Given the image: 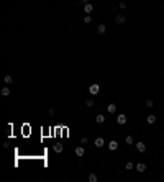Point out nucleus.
<instances>
[{
  "mask_svg": "<svg viewBox=\"0 0 164 182\" xmlns=\"http://www.w3.org/2000/svg\"><path fill=\"white\" fill-rule=\"evenodd\" d=\"M89 92L92 95H97L98 92H100V87H98V84H92L90 87H89Z\"/></svg>",
  "mask_w": 164,
  "mask_h": 182,
  "instance_id": "1",
  "label": "nucleus"
},
{
  "mask_svg": "<svg viewBox=\"0 0 164 182\" xmlns=\"http://www.w3.org/2000/svg\"><path fill=\"white\" fill-rule=\"evenodd\" d=\"M115 22L118 23V25H123V23H125V22H126V18H125V15H121V13H120V15H117V17H115Z\"/></svg>",
  "mask_w": 164,
  "mask_h": 182,
  "instance_id": "2",
  "label": "nucleus"
},
{
  "mask_svg": "<svg viewBox=\"0 0 164 182\" xmlns=\"http://www.w3.org/2000/svg\"><path fill=\"white\" fill-rule=\"evenodd\" d=\"M136 149L140 151V153H144V151H146V144L143 143V141H138V143H136Z\"/></svg>",
  "mask_w": 164,
  "mask_h": 182,
  "instance_id": "3",
  "label": "nucleus"
},
{
  "mask_svg": "<svg viewBox=\"0 0 164 182\" xmlns=\"http://www.w3.org/2000/svg\"><path fill=\"white\" fill-rule=\"evenodd\" d=\"M117 121H118V125H125V123H126V115L120 113V115L117 116Z\"/></svg>",
  "mask_w": 164,
  "mask_h": 182,
  "instance_id": "4",
  "label": "nucleus"
},
{
  "mask_svg": "<svg viewBox=\"0 0 164 182\" xmlns=\"http://www.w3.org/2000/svg\"><path fill=\"white\" fill-rule=\"evenodd\" d=\"M108 149H110V151H115V149H118V143H117L115 139H112V141L108 143Z\"/></svg>",
  "mask_w": 164,
  "mask_h": 182,
  "instance_id": "5",
  "label": "nucleus"
},
{
  "mask_svg": "<svg viewBox=\"0 0 164 182\" xmlns=\"http://www.w3.org/2000/svg\"><path fill=\"white\" fill-rule=\"evenodd\" d=\"M105 31H107V26H105L104 23H102V25H98V26H97V33H98V34H104Z\"/></svg>",
  "mask_w": 164,
  "mask_h": 182,
  "instance_id": "6",
  "label": "nucleus"
},
{
  "mask_svg": "<svg viewBox=\"0 0 164 182\" xmlns=\"http://www.w3.org/2000/svg\"><path fill=\"white\" fill-rule=\"evenodd\" d=\"M104 144H105V139L104 138H97V139H95V146H97V148H102Z\"/></svg>",
  "mask_w": 164,
  "mask_h": 182,
  "instance_id": "7",
  "label": "nucleus"
},
{
  "mask_svg": "<svg viewBox=\"0 0 164 182\" xmlns=\"http://www.w3.org/2000/svg\"><path fill=\"white\" fill-rule=\"evenodd\" d=\"M135 167H136V171H140V172H144V171H146V164H143V162L136 164Z\"/></svg>",
  "mask_w": 164,
  "mask_h": 182,
  "instance_id": "8",
  "label": "nucleus"
},
{
  "mask_svg": "<svg viewBox=\"0 0 164 182\" xmlns=\"http://www.w3.org/2000/svg\"><path fill=\"white\" fill-rule=\"evenodd\" d=\"M92 10H94V5H92V3H85V5H84V11H85V13H90Z\"/></svg>",
  "mask_w": 164,
  "mask_h": 182,
  "instance_id": "9",
  "label": "nucleus"
},
{
  "mask_svg": "<svg viewBox=\"0 0 164 182\" xmlns=\"http://www.w3.org/2000/svg\"><path fill=\"white\" fill-rule=\"evenodd\" d=\"M107 110H108V113H115V112H117V105H115V103H110L108 107H107Z\"/></svg>",
  "mask_w": 164,
  "mask_h": 182,
  "instance_id": "10",
  "label": "nucleus"
},
{
  "mask_svg": "<svg viewBox=\"0 0 164 182\" xmlns=\"http://www.w3.org/2000/svg\"><path fill=\"white\" fill-rule=\"evenodd\" d=\"M95 121H97V123H104V121H105V116L102 115V113H98V115L95 116Z\"/></svg>",
  "mask_w": 164,
  "mask_h": 182,
  "instance_id": "11",
  "label": "nucleus"
},
{
  "mask_svg": "<svg viewBox=\"0 0 164 182\" xmlns=\"http://www.w3.org/2000/svg\"><path fill=\"white\" fill-rule=\"evenodd\" d=\"M84 153H85V149L82 148V146H79V148H76V154H77V156H84Z\"/></svg>",
  "mask_w": 164,
  "mask_h": 182,
  "instance_id": "12",
  "label": "nucleus"
},
{
  "mask_svg": "<svg viewBox=\"0 0 164 182\" xmlns=\"http://www.w3.org/2000/svg\"><path fill=\"white\" fill-rule=\"evenodd\" d=\"M62 148H64L62 144H54V146H53V149H54L56 153H62Z\"/></svg>",
  "mask_w": 164,
  "mask_h": 182,
  "instance_id": "13",
  "label": "nucleus"
},
{
  "mask_svg": "<svg viewBox=\"0 0 164 182\" xmlns=\"http://www.w3.org/2000/svg\"><path fill=\"white\" fill-rule=\"evenodd\" d=\"M0 94L3 95V97H7V95L10 94V89H8V87H3V89H2V90H0Z\"/></svg>",
  "mask_w": 164,
  "mask_h": 182,
  "instance_id": "14",
  "label": "nucleus"
},
{
  "mask_svg": "<svg viewBox=\"0 0 164 182\" xmlns=\"http://www.w3.org/2000/svg\"><path fill=\"white\" fill-rule=\"evenodd\" d=\"M146 121H148V123H154V121H156V116H154V115H149V116L146 118Z\"/></svg>",
  "mask_w": 164,
  "mask_h": 182,
  "instance_id": "15",
  "label": "nucleus"
},
{
  "mask_svg": "<svg viewBox=\"0 0 164 182\" xmlns=\"http://www.w3.org/2000/svg\"><path fill=\"white\" fill-rule=\"evenodd\" d=\"M3 80H5V84H12V82H13L12 76H5V77H3Z\"/></svg>",
  "mask_w": 164,
  "mask_h": 182,
  "instance_id": "16",
  "label": "nucleus"
},
{
  "mask_svg": "<svg viewBox=\"0 0 164 182\" xmlns=\"http://www.w3.org/2000/svg\"><path fill=\"white\" fill-rule=\"evenodd\" d=\"M133 143H135L133 136H130V135H128V136H126V144H133Z\"/></svg>",
  "mask_w": 164,
  "mask_h": 182,
  "instance_id": "17",
  "label": "nucleus"
},
{
  "mask_svg": "<svg viewBox=\"0 0 164 182\" xmlns=\"http://www.w3.org/2000/svg\"><path fill=\"white\" fill-rule=\"evenodd\" d=\"M89 181H90V182H97V176H95V174H89Z\"/></svg>",
  "mask_w": 164,
  "mask_h": 182,
  "instance_id": "18",
  "label": "nucleus"
},
{
  "mask_svg": "<svg viewBox=\"0 0 164 182\" xmlns=\"http://www.w3.org/2000/svg\"><path fill=\"white\" fill-rule=\"evenodd\" d=\"M85 107H89V108L94 107V100H85Z\"/></svg>",
  "mask_w": 164,
  "mask_h": 182,
  "instance_id": "19",
  "label": "nucleus"
},
{
  "mask_svg": "<svg viewBox=\"0 0 164 182\" xmlns=\"http://www.w3.org/2000/svg\"><path fill=\"white\" fill-rule=\"evenodd\" d=\"M126 171H130V169H133V167H135V166H133V162H126Z\"/></svg>",
  "mask_w": 164,
  "mask_h": 182,
  "instance_id": "20",
  "label": "nucleus"
},
{
  "mask_svg": "<svg viewBox=\"0 0 164 182\" xmlns=\"http://www.w3.org/2000/svg\"><path fill=\"white\" fill-rule=\"evenodd\" d=\"M153 100H151V99H149V100H146V107H148V108H151V107H153Z\"/></svg>",
  "mask_w": 164,
  "mask_h": 182,
  "instance_id": "21",
  "label": "nucleus"
},
{
  "mask_svg": "<svg viewBox=\"0 0 164 182\" xmlns=\"http://www.w3.org/2000/svg\"><path fill=\"white\" fill-rule=\"evenodd\" d=\"M92 22V18H90V15H87V17L84 18V23H90Z\"/></svg>",
  "mask_w": 164,
  "mask_h": 182,
  "instance_id": "22",
  "label": "nucleus"
},
{
  "mask_svg": "<svg viewBox=\"0 0 164 182\" xmlns=\"http://www.w3.org/2000/svg\"><path fill=\"white\" fill-rule=\"evenodd\" d=\"M120 8H121V10H125V8H126V3H125V2H120Z\"/></svg>",
  "mask_w": 164,
  "mask_h": 182,
  "instance_id": "23",
  "label": "nucleus"
},
{
  "mask_svg": "<svg viewBox=\"0 0 164 182\" xmlns=\"http://www.w3.org/2000/svg\"><path fill=\"white\" fill-rule=\"evenodd\" d=\"M48 113H49V116H53V115H54V108H49Z\"/></svg>",
  "mask_w": 164,
  "mask_h": 182,
  "instance_id": "24",
  "label": "nucleus"
},
{
  "mask_svg": "<svg viewBox=\"0 0 164 182\" xmlns=\"http://www.w3.org/2000/svg\"><path fill=\"white\" fill-rule=\"evenodd\" d=\"M82 3H89V0H81Z\"/></svg>",
  "mask_w": 164,
  "mask_h": 182,
  "instance_id": "25",
  "label": "nucleus"
}]
</instances>
